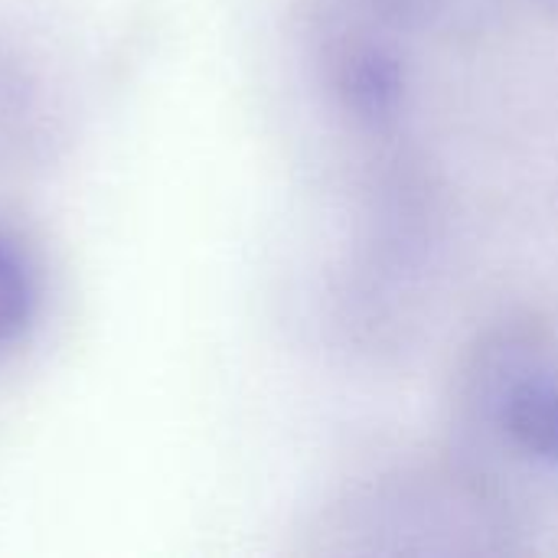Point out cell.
Returning <instances> with one entry per match:
<instances>
[{
	"label": "cell",
	"mask_w": 558,
	"mask_h": 558,
	"mask_svg": "<svg viewBox=\"0 0 558 558\" xmlns=\"http://www.w3.org/2000/svg\"><path fill=\"white\" fill-rule=\"evenodd\" d=\"M454 461L517 517L558 500V327L507 317L468 347L451 389Z\"/></svg>",
	"instance_id": "obj_1"
},
{
	"label": "cell",
	"mask_w": 558,
	"mask_h": 558,
	"mask_svg": "<svg viewBox=\"0 0 558 558\" xmlns=\"http://www.w3.org/2000/svg\"><path fill=\"white\" fill-rule=\"evenodd\" d=\"M520 517L487 494L458 461L383 477L337 507V553L484 556L510 553Z\"/></svg>",
	"instance_id": "obj_2"
},
{
	"label": "cell",
	"mask_w": 558,
	"mask_h": 558,
	"mask_svg": "<svg viewBox=\"0 0 558 558\" xmlns=\"http://www.w3.org/2000/svg\"><path fill=\"white\" fill-rule=\"evenodd\" d=\"M412 33L373 0H340L320 29L324 85L337 108L366 131L386 134L399 124L409 95L402 36Z\"/></svg>",
	"instance_id": "obj_3"
},
{
	"label": "cell",
	"mask_w": 558,
	"mask_h": 558,
	"mask_svg": "<svg viewBox=\"0 0 558 558\" xmlns=\"http://www.w3.org/2000/svg\"><path fill=\"white\" fill-rule=\"evenodd\" d=\"M39 314V275L16 239L0 232V347L16 343Z\"/></svg>",
	"instance_id": "obj_4"
},
{
	"label": "cell",
	"mask_w": 558,
	"mask_h": 558,
	"mask_svg": "<svg viewBox=\"0 0 558 558\" xmlns=\"http://www.w3.org/2000/svg\"><path fill=\"white\" fill-rule=\"evenodd\" d=\"M373 3L415 33V29H445L464 23L487 0H373Z\"/></svg>",
	"instance_id": "obj_5"
},
{
	"label": "cell",
	"mask_w": 558,
	"mask_h": 558,
	"mask_svg": "<svg viewBox=\"0 0 558 558\" xmlns=\"http://www.w3.org/2000/svg\"><path fill=\"white\" fill-rule=\"evenodd\" d=\"M523 3H530V7H536V10H546V13H556L558 16V0H523Z\"/></svg>",
	"instance_id": "obj_6"
}]
</instances>
